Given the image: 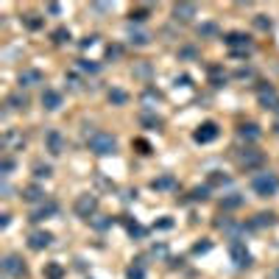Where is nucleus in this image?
<instances>
[{
    "label": "nucleus",
    "mask_w": 279,
    "mask_h": 279,
    "mask_svg": "<svg viewBox=\"0 0 279 279\" xmlns=\"http://www.w3.org/2000/svg\"><path fill=\"white\" fill-rule=\"evenodd\" d=\"M251 190H254L257 195H262V198L276 195L279 193V176H276V173H271V170H260V173L251 176Z\"/></svg>",
    "instance_id": "nucleus-1"
},
{
    "label": "nucleus",
    "mask_w": 279,
    "mask_h": 279,
    "mask_svg": "<svg viewBox=\"0 0 279 279\" xmlns=\"http://www.w3.org/2000/svg\"><path fill=\"white\" fill-rule=\"evenodd\" d=\"M87 143H90V151L101 154V157L117 151V140L112 137L109 131H95V134H90V140H87Z\"/></svg>",
    "instance_id": "nucleus-2"
},
{
    "label": "nucleus",
    "mask_w": 279,
    "mask_h": 279,
    "mask_svg": "<svg viewBox=\"0 0 279 279\" xmlns=\"http://www.w3.org/2000/svg\"><path fill=\"white\" fill-rule=\"evenodd\" d=\"M73 210H76V215H79V218L90 221L92 215L98 213V195H90V193L79 195V198H76V204H73Z\"/></svg>",
    "instance_id": "nucleus-3"
},
{
    "label": "nucleus",
    "mask_w": 279,
    "mask_h": 279,
    "mask_svg": "<svg viewBox=\"0 0 279 279\" xmlns=\"http://www.w3.org/2000/svg\"><path fill=\"white\" fill-rule=\"evenodd\" d=\"M229 257H232V262H235L237 268H249V265H251V254H249V249H246V243L237 240V237L229 243Z\"/></svg>",
    "instance_id": "nucleus-4"
},
{
    "label": "nucleus",
    "mask_w": 279,
    "mask_h": 279,
    "mask_svg": "<svg viewBox=\"0 0 279 279\" xmlns=\"http://www.w3.org/2000/svg\"><path fill=\"white\" fill-rule=\"evenodd\" d=\"M224 42L232 48V53H235V56H243L246 50H251V39L246 37V34H240V31H232V34H226Z\"/></svg>",
    "instance_id": "nucleus-5"
},
{
    "label": "nucleus",
    "mask_w": 279,
    "mask_h": 279,
    "mask_svg": "<svg viewBox=\"0 0 279 279\" xmlns=\"http://www.w3.org/2000/svg\"><path fill=\"white\" fill-rule=\"evenodd\" d=\"M215 137H218V126H215L213 120H210V123H201V126L195 128V134H193V140H195V143H201V146L213 143Z\"/></svg>",
    "instance_id": "nucleus-6"
},
{
    "label": "nucleus",
    "mask_w": 279,
    "mask_h": 279,
    "mask_svg": "<svg viewBox=\"0 0 279 279\" xmlns=\"http://www.w3.org/2000/svg\"><path fill=\"white\" fill-rule=\"evenodd\" d=\"M3 273H6V276H25V262L20 260L17 254H9L6 260H3Z\"/></svg>",
    "instance_id": "nucleus-7"
},
{
    "label": "nucleus",
    "mask_w": 279,
    "mask_h": 279,
    "mask_svg": "<svg viewBox=\"0 0 279 279\" xmlns=\"http://www.w3.org/2000/svg\"><path fill=\"white\" fill-rule=\"evenodd\" d=\"M260 103L265 106V109L279 112V95H276V90H273L271 84H262L260 87Z\"/></svg>",
    "instance_id": "nucleus-8"
},
{
    "label": "nucleus",
    "mask_w": 279,
    "mask_h": 279,
    "mask_svg": "<svg viewBox=\"0 0 279 279\" xmlns=\"http://www.w3.org/2000/svg\"><path fill=\"white\" fill-rule=\"evenodd\" d=\"M237 165L240 168H257V165H262V154L257 148H243V154L237 157Z\"/></svg>",
    "instance_id": "nucleus-9"
},
{
    "label": "nucleus",
    "mask_w": 279,
    "mask_h": 279,
    "mask_svg": "<svg viewBox=\"0 0 279 279\" xmlns=\"http://www.w3.org/2000/svg\"><path fill=\"white\" fill-rule=\"evenodd\" d=\"M50 243H53V235L50 232H34V235L28 237V246L34 251H42V249H48Z\"/></svg>",
    "instance_id": "nucleus-10"
},
{
    "label": "nucleus",
    "mask_w": 279,
    "mask_h": 279,
    "mask_svg": "<svg viewBox=\"0 0 279 279\" xmlns=\"http://www.w3.org/2000/svg\"><path fill=\"white\" fill-rule=\"evenodd\" d=\"M42 106L48 112H56L61 106V92H56V90H45L42 92Z\"/></svg>",
    "instance_id": "nucleus-11"
},
{
    "label": "nucleus",
    "mask_w": 279,
    "mask_h": 279,
    "mask_svg": "<svg viewBox=\"0 0 279 279\" xmlns=\"http://www.w3.org/2000/svg\"><path fill=\"white\" fill-rule=\"evenodd\" d=\"M56 213H59V204H56V201H48V204L42 201V206H39V210H34L31 221H45V218H50V215H56Z\"/></svg>",
    "instance_id": "nucleus-12"
},
{
    "label": "nucleus",
    "mask_w": 279,
    "mask_h": 279,
    "mask_svg": "<svg viewBox=\"0 0 279 279\" xmlns=\"http://www.w3.org/2000/svg\"><path fill=\"white\" fill-rule=\"evenodd\" d=\"M173 17L182 20V23H187V20L195 17V6L193 3H176V6H173Z\"/></svg>",
    "instance_id": "nucleus-13"
},
{
    "label": "nucleus",
    "mask_w": 279,
    "mask_h": 279,
    "mask_svg": "<svg viewBox=\"0 0 279 279\" xmlns=\"http://www.w3.org/2000/svg\"><path fill=\"white\" fill-rule=\"evenodd\" d=\"M45 143H48L50 154H61V151H64V137H61L59 131H48V137H45Z\"/></svg>",
    "instance_id": "nucleus-14"
},
{
    "label": "nucleus",
    "mask_w": 279,
    "mask_h": 279,
    "mask_svg": "<svg viewBox=\"0 0 279 279\" xmlns=\"http://www.w3.org/2000/svg\"><path fill=\"white\" fill-rule=\"evenodd\" d=\"M6 106L9 109H28V95H23V92H12V95L6 98Z\"/></svg>",
    "instance_id": "nucleus-15"
},
{
    "label": "nucleus",
    "mask_w": 279,
    "mask_h": 279,
    "mask_svg": "<svg viewBox=\"0 0 279 279\" xmlns=\"http://www.w3.org/2000/svg\"><path fill=\"white\" fill-rule=\"evenodd\" d=\"M273 224H276V215H271V213H260L249 221L251 229H262V226H273Z\"/></svg>",
    "instance_id": "nucleus-16"
},
{
    "label": "nucleus",
    "mask_w": 279,
    "mask_h": 279,
    "mask_svg": "<svg viewBox=\"0 0 279 279\" xmlns=\"http://www.w3.org/2000/svg\"><path fill=\"white\" fill-rule=\"evenodd\" d=\"M23 198L28 201V204H39V201H45V190L37 187V184H31V187L23 190Z\"/></svg>",
    "instance_id": "nucleus-17"
},
{
    "label": "nucleus",
    "mask_w": 279,
    "mask_h": 279,
    "mask_svg": "<svg viewBox=\"0 0 279 279\" xmlns=\"http://www.w3.org/2000/svg\"><path fill=\"white\" fill-rule=\"evenodd\" d=\"M42 81V73L39 70H25V73H20V87H34Z\"/></svg>",
    "instance_id": "nucleus-18"
},
{
    "label": "nucleus",
    "mask_w": 279,
    "mask_h": 279,
    "mask_svg": "<svg viewBox=\"0 0 279 279\" xmlns=\"http://www.w3.org/2000/svg\"><path fill=\"white\" fill-rule=\"evenodd\" d=\"M237 134H240L243 140H257L260 137V126H257V123H240Z\"/></svg>",
    "instance_id": "nucleus-19"
},
{
    "label": "nucleus",
    "mask_w": 279,
    "mask_h": 279,
    "mask_svg": "<svg viewBox=\"0 0 279 279\" xmlns=\"http://www.w3.org/2000/svg\"><path fill=\"white\" fill-rule=\"evenodd\" d=\"M126 279H146V265H143V262H134V265H128Z\"/></svg>",
    "instance_id": "nucleus-20"
},
{
    "label": "nucleus",
    "mask_w": 279,
    "mask_h": 279,
    "mask_svg": "<svg viewBox=\"0 0 279 279\" xmlns=\"http://www.w3.org/2000/svg\"><path fill=\"white\" fill-rule=\"evenodd\" d=\"M173 184H176V179H173V176H162V179H154L151 187L154 190H170Z\"/></svg>",
    "instance_id": "nucleus-21"
},
{
    "label": "nucleus",
    "mask_w": 279,
    "mask_h": 279,
    "mask_svg": "<svg viewBox=\"0 0 279 279\" xmlns=\"http://www.w3.org/2000/svg\"><path fill=\"white\" fill-rule=\"evenodd\" d=\"M45 276H48V279H61V276H64V268H61L59 262H50V265L45 268Z\"/></svg>",
    "instance_id": "nucleus-22"
},
{
    "label": "nucleus",
    "mask_w": 279,
    "mask_h": 279,
    "mask_svg": "<svg viewBox=\"0 0 279 279\" xmlns=\"http://www.w3.org/2000/svg\"><path fill=\"white\" fill-rule=\"evenodd\" d=\"M109 101H112V103H117V106H123V103L128 101V95H126L123 90H109Z\"/></svg>",
    "instance_id": "nucleus-23"
},
{
    "label": "nucleus",
    "mask_w": 279,
    "mask_h": 279,
    "mask_svg": "<svg viewBox=\"0 0 279 279\" xmlns=\"http://www.w3.org/2000/svg\"><path fill=\"white\" fill-rule=\"evenodd\" d=\"M50 37H53V42H56V45H64L67 39H70V31H67V28H56L53 34H50Z\"/></svg>",
    "instance_id": "nucleus-24"
},
{
    "label": "nucleus",
    "mask_w": 279,
    "mask_h": 279,
    "mask_svg": "<svg viewBox=\"0 0 279 279\" xmlns=\"http://www.w3.org/2000/svg\"><path fill=\"white\" fill-rule=\"evenodd\" d=\"M243 204V198L237 193H232V198H224L221 201V206H224V210H235V206H240Z\"/></svg>",
    "instance_id": "nucleus-25"
},
{
    "label": "nucleus",
    "mask_w": 279,
    "mask_h": 279,
    "mask_svg": "<svg viewBox=\"0 0 279 279\" xmlns=\"http://www.w3.org/2000/svg\"><path fill=\"white\" fill-rule=\"evenodd\" d=\"M140 120L146 123V126H162V117H157V115H148V112H143V115H140Z\"/></svg>",
    "instance_id": "nucleus-26"
},
{
    "label": "nucleus",
    "mask_w": 279,
    "mask_h": 279,
    "mask_svg": "<svg viewBox=\"0 0 279 279\" xmlns=\"http://www.w3.org/2000/svg\"><path fill=\"white\" fill-rule=\"evenodd\" d=\"M79 67L84 73H98V70H101V64H95V61H90V59H79Z\"/></svg>",
    "instance_id": "nucleus-27"
},
{
    "label": "nucleus",
    "mask_w": 279,
    "mask_h": 279,
    "mask_svg": "<svg viewBox=\"0 0 279 279\" xmlns=\"http://www.w3.org/2000/svg\"><path fill=\"white\" fill-rule=\"evenodd\" d=\"M198 34H201V37H215V34H218V25L206 23V25H201V28H198Z\"/></svg>",
    "instance_id": "nucleus-28"
},
{
    "label": "nucleus",
    "mask_w": 279,
    "mask_h": 279,
    "mask_svg": "<svg viewBox=\"0 0 279 279\" xmlns=\"http://www.w3.org/2000/svg\"><path fill=\"white\" fill-rule=\"evenodd\" d=\"M34 176H37V179H48L50 176V165H34Z\"/></svg>",
    "instance_id": "nucleus-29"
},
{
    "label": "nucleus",
    "mask_w": 279,
    "mask_h": 279,
    "mask_svg": "<svg viewBox=\"0 0 279 279\" xmlns=\"http://www.w3.org/2000/svg\"><path fill=\"white\" fill-rule=\"evenodd\" d=\"M232 179L229 176H221V173H213V176H210V184H206V187H215V184H229Z\"/></svg>",
    "instance_id": "nucleus-30"
},
{
    "label": "nucleus",
    "mask_w": 279,
    "mask_h": 279,
    "mask_svg": "<svg viewBox=\"0 0 279 279\" xmlns=\"http://www.w3.org/2000/svg\"><path fill=\"white\" fill-rule=\"evenodd\" d=\"M25 25H28V28H42V20H37V14H25Z\"/></svg>",
    "instance_id": "nucleus-31"
},
{
    "label": "nucleus",
    "mask_w": 279,
    "mask_h": 279,
    "mask_svg": "<svg viewBox=\"0 0 279 279\" xmlns=\"http://www.w3.org/2000/svg\"><path fill=\"white\" fill-rule=\"evenodd\" d=\"M131 42H134V45H148V34H143V31H134V34H131Z\"/></svg>",
    "instance_id": "nucleus-32"
},
{
    "label": "nucleus",
    "mask_w": 279,
    "mask_h": 279,
    "mask_svg": "<svg viewBox=\"0 0 279 279\" xmlns=\"http://www.w3.org/2000/svg\"><path fill=\"white\" fill-rule=\"evenodd\" d=\"M206 195H210V187H198V190H193V201H206Z\"/></svg>",
    "instance_id": "nucleus-33"
},
{
    "label": "nucleus",
    "mask_w": 279,
    "mask_h": 279,
    "mask_svg": "<svg viewBox=\"0 0 279 279\" xmlns=\"http://www.w3.org/2000/svg\"><path fill=\"white\" fill-rule=\"evenodd\" d=\"M254 23H257V28H262V31H268V28H271V20H265V14H257V20H254Z\"/></svg>",
    "instance_id": "nucleus-34"
},
{
    "label": "nucleus",
    "mask_w": 279,
    "mask_h": 279,
    "mask_svg": "<svg viewBox=\"0 0 279 279\" xmlns=\"http://www.w3.org/2000/svg\"><path fill=\"white\" fill-rule=\"evenodd\" d=\"M120 53H123V48H120V45H109V50H106V56H109V59H117Z\"/></svg>",
    "instance_id": "nucleus-35"
},
{
    "label": "nucleus",
    "mask_w": 279,
    "mask_h": 279,
    "mask_svg": "<svg viewBox=\"0 0 279 279\" xmlns=\"http://www.w3.org/2000/svg\"><path fill=\"white\" fill-rule=\"evenodd\" d=\"M146 17H148V12H146V9H137V12H131V20H137V23H143Z\"/></svg>",
    "instance_id": "nucleus-36"
},
{
    "label": "nucleus",
    "mask_w": 279,
    "mask_h": 279,
    "mask_svg": "<svg viewBox=\"0 0 279 279\" xmlns=\"http://www.w3.org/2000/svg\"><path fill=\"white\" fill-rule=\"evenodd\" d=\"M12 168H14V159H3V176H9V173H12Z\"/></svg>",
    "instance_id": "nucleus-37"
},
{
    "label": "nucleus",
    "mask_w": 279,
    "mask_h": 279,
    "mask_svg": "<svg viewBox=\"0 0 279 279\" xmlns=\"http://www.w3.org/2000/svg\"><path fill=\"white\" fill-rule=\"evenodd\" d=\"M210 246H213V243H198V246H195V254H201V251H210Z\"/></svg>",
    "instance_id": "nucleus-38"
},
{
    "label": "nucleus",
    "mask_w": 279,
    "mask_h": 279,
    "mask_svg": "<svg viewBox=\"0 0 279 279\" xmlns=\"http://www.w3.org/2000/svg\"><path fill=\"white\" fill-rule=\"evenodd\" d=\"M170 226H173V221L165 218V221H159V224H157V229H170Z\"/></svg>",
    "instance_id": "nucleus-39"
},
{
    "label": "nucleus",
    "mask_w": 279,
    "mask_h": 279,
    "mask_svg": "<svg viewBox=\"0 0 279 279\" xmlns=\"http://www.w3.org/2000/svg\"><path fill=\"white\" fill-rule=\"evenodd\" d=\"M276 279H279V268H276Z\"/></svg>",
    "instance_id": "nucleus-40"
}]
</instances>
